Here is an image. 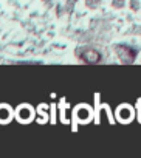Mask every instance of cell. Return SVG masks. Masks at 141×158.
Wrapping results in <instances>:
<instances>
[{"label": "cell", "mask_w": 141, "mask_h": 158, "mask_svg": "<svg viewBox=\"0 0 141 158\" xmlns=\"http://www.w3.org/2000/svg\"><path fill=\"white\" fill-rule=\"evenodd\" d=\"M33 116H34V112H33V109L30 106H22V107L17 109V118H19L20 123L27 124V123H30L33 119Z\"/></svg>", "instance_id": "cell-1"}, {"label": "cell", "mask_w": 141, "mask_h": 158, "mask_svg": "<svg viewBox=\"0 0 141 158\" xmlns=\"http://www.w3.org/2000/svg\"><path fill=\"white\" fill-rule=\"evenodd\" d=\"M92 118V110L87 107V106H79L76 109V119L81 121V123H85Z\"/></svg>", "instance_id": "cell-2"}, {"label": "cell", "mask_w": 141, "mask_h": 158, "mask_svg": "<svg viewBox=\"0 0 141 158\" xmlns=\"http://www.w3.org/2000/svg\"><path fill=\"white\" fill-rule=\"evenodd\" d=\"M133 118V110L129 106H122L118 109V119H121L122 123H129Z\"/></svg>", "instance_id": "cell-3"}, {"label": "cell", "mask_w": 141, "mask_h": 158, "mask_svg": "<svg viewBox=\"0 0 141 158\" xmlns=\"http://www.w3.org/2000/svg\"><path fill=\"white\" fill-rule=\"evenodd\" d=\"M13 118V110L8 106H0V124H6Z\"/></svg>", "instance_id": "cell-4"}, {"label": "cell", "mask_w": 141, "mask_h": 158, "mask_svg": "<svg viewBox=\"0 0 141 158\" xmlns=\"http://www.w3.org/2000/svg\"><path fill=\"white\" fill-rule=\"evenodd\" d=\"M82 59H85V62H98L99 60V54L93 50H85V53L82 54Z\"/></svg>", "instance_id": "cell-5"}]
</instances>
